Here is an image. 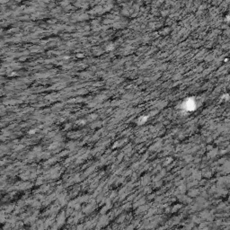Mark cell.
<instances>
[{
	"label": "cell",
	"instance_id": "cell-1",
	"mask_svg": "<svg viewBox=\"0 0 230 230\" xmlns=\"http://www.w3.org/2000/svg\"><path fill=\"white\" fill-rule=\"evenodd\" d=\"M195 107H196V105H195V102L194 101H190V100L186 101L185 108L187 109V110H194Z\"/></svg>",
	"mask_w": 230,
	"mask_h": 230
}]
</instances>
